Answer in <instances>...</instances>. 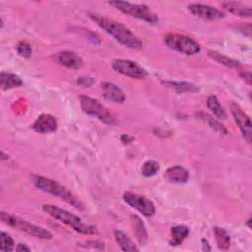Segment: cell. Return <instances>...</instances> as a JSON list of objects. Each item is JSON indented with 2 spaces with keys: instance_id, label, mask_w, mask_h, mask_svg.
I'll return each mask as SVG.
<instances>
[{
  "instance_id": "cell-1",
  "label": "cell",
  "mask_w": 252,
  "mask_h": 252,
  "mask_svg": "<svg viewBox=\"0 0 252 252\" xmlns=\"http://www.w3.org/2000/svg\"><path fill=\"white\" fill-rule=\"evenodd\" d=\"M90 17L102 31L125 47L131 49H141L143 47L142 40L122 23L97 14H91Z\"/></svg>"
},
{
  "instance_id": "cell-2",
  "label": "cell",
  "mask_w": 252,
  "mask_h": 252,
  "mask_svg": "<svg viewBox=\"0 0 252 252\" xmlns=\"http://www.w3.org/2000/svg\"><path fill=\"white\" fill-rule=\"evenodd\" d=\"M32 182L37 189L61 199L62 201L70 204L77 210H85L84 204L69 189H67L65 186L61 185L57 181L40 175H32Z\"/></svg>"
},
{
  "instance_id": "cell-3",
  "label": "cell",
  "mask_w": 252,
  "mask_h": 252,
  "mask_svg": "<svg viewBox=\"0 0 252 252\" xmlns=\"http://www.w3.org/2000/svg\"><path fill=\"white\" fill-rule=\"evenodd\" d=\"M42 210L47 215H49L53 219L61 221L62 223L70 226L73 230H75L78 233L93 235V234H96L98 232L95 225L84 222L81 218L74 215L73 213H70L67 210H64L62 208H59V207L51 205V204H44L42 206Z\"/></svg>"
},
{
  "instance_id": "cell-4",
  "label": "cell",
  "mask_w": 252,
  "mask_h": 252,
  "mask_svg": "<svg viewBox=\"0 0 252 252\" xmlns=\"http://www.w3.org/2000/svg\"><path fill=\"white\" fill-rule=\"evenodd\" d=\"M0 219L5 224L12 226L14 228H17L31 236H33V237H36L39 239H45V240L51 239L53 236L51 231H49L48 229H46L42 226L33 224L26 220H23L17 216L8 214L6 212L0 213Z\"/></svg>"
},
{
  "instance_id": "cell-5",
  "label": "cell",
  "mask_w": 252,
  "mask_h": 252,
  "mask_svg": "<svg viewBox=\"0 0 252 252\" xmlns=\"http://www.w3.org/2000/svg\"><path fill=\"white\" fill-rule=\"evenodd\" d=\"M108 4L115 9L119 10L123 14H126L130 17L143 20L150 24H155L158 21V15L147 5L145 4H136L127 1H109Z\"/></svg>"
},
{
  "instance_id": "cell-6",
  "label": "cell",
  "mask_w": 252,
  "mask_h": 252,
  "mask_svg": "<svg viewBox=\"0 0 252 252\" xmlns=\"http://www.w3.org/2000/svg\"><path fill=\"white\" fill-rule=\"evenodd\" d=\"M79 99L81 108L86 114L94 117L107 125L116 124L115 116L99 100L85 94L80 95Z\"/></svg>"
},
{
  "instance_id": "cell-7",
  "label": "cell",
  "mask_w": 252,
  "mask_h": 252,
  "mask_svg": "<svg viewBox=\"0 0 252 252\" xmlns=\"http://www.w3.org/2000/svg\"><path fill=\"white\" fill-rule=\"evenodd\" d=\"M164 43L170 49L185 55H195L201 51L200 44L194 38L176 32L164 34Z\"/></svg>"
},
{
  "instance_id": "cell-8",
  "label": "cell",
  "mask_w": 252,
  "mask_h": 252,
  "mask_svg": "<svg viewBox=\"0 0 252 252\" xmlns=\"http://www.w3.org/2000/svg\"><path fill=\"white\" fill-rule=\"evenodd\" d=\"M111 66L114 71L120 73L126 77L141 80L145 79L148 76V72L138 63L129 60V59H114L111 63Z\"/></svg>"
},
{
  "instance_id": "cell-9",
  "label": "cell",
  "mask_w": 252,
  "mask_h": 252,
  "mask_svg": "<svg viewBox=\"0 0 252 252\" xmlns=\"http://www.w3.org/2000/svg\"><path fill=\"white\" fill-rule=\"evenodd\" d=\"M123 201L131 208L137 210L145 217H153L156 214L155 204L143 195L133 192H125L122 196Z\"/></svg>"
},
{
  "instance_id": "cell-10",
  "label": "cell",
  "mask_w": 252,
  "mask_h": 252,
  "mask_svg": "<svg viewBox=\"0 0 252 252\" xmlns=\"http://www.w3.org/2000/svg\"><path fill=\"white\" fill-rule=\"evenodd\" d=\"M230 112H231V114L234 118V121L237 124L243 138L247 141V143H251L252 125H251L250 117L244 112V110L236 102H231Z\"/></svg>"
},
{
  "instance_id": "cell-11",
  "label": "cell",
  "mask_w": 252,
  "mask_h": 252,
  "mask_svg": "<svg viewBox=\"0 0 252 252\" xmlns=\"http://www.w3.org/2000/svg\"><path fill=\"white\" fill-rule=\"evenodd\" d=\"M188 10L192 15L197 18L207 20V21H216L224 18L225 14L213 6L201 4V3H191L188 5Z\"/></svg>"
},
{
  "instance_id": "cell-12",
  "label": "cell",
  "mask_w": 252,
  "mask_h": 252,
  "mask_svg": "<svg viewBox=\"0 0 252 252\" xmlns=\"http://www.w3.org/2000/svg\"><path fill=\"white\" fill-rule=\"evenodd\" d=\"M57 127L58 123L56 118L48 113L40 114L32 125V130L39 134L53 133L57 130Z\"/></svg>"
},
{
  "instance_id": "cell-13",
  "label": "cell",
  "mask_w": 252,
  "mask_h": 252,
  "mask_svg": "<svg viewBox=\"0 0 252 252\" xmlns=\"http://www.w3.org/2000/svg\"><path fill=\"white\" fill-rule=\"evenodd\" d=\"M54 59L59 65L66 67L68 69H73V70H77L81 68L84 64L81 56H79L76 52L70 51V50H64V51L58 52L57 54L54 55Z\"/></svg>"
},
{
  "instance_id": "cell-14",
  "label": "cell",
  "mask_w": 252,
  "mask_h": 252,
  "mask_svg": "<svg viewBox=\"0 0 252 252\" xmlns=\"http://www.w3.org/2000/svg\"><path fill=\"white\" fill-rule=\"evenodd\" d=\"M102 95L106 100L114 103H123L125 101L124 92L115 84L110 82H103L101 84Z\"/></svg>"
},
{
  "instance_id": "cell-15",
  "label": "cell",
  "mask_w": 252,
  "mask_h": 252,
  "mask_svg": "<svg viewBox=\"0 0 252 252\" xmlns=\"http://www.w3.org/2000/svg\"><path fill=\"white\" fill-rule=\"evenodd\" d=\"M163 178L169 183H186L189 179V172L181 165H173L165 170Z\"/></svg>"
},
{
  "instance_id": "cell-16",
  "label": "cell",
  "mask_w": 252,
  "mask_h": 252,
  "mask_svg": "<svg viewBox=\"0 0 252 252\" xmlns=\"http://www.w3.org/2000/svg\"><path fill=\"white\" fill-rule=\"evenodd\" d=\"M222 8H224L229 13L239 16V17H245L250 18L252 14V8L249 5L235 2V1H225L221 3Z\"/></svg>"
},
{
  "instance_id": "cell-17",
  "label": "cell",
  "mask_w": 252,
  "mask_h": 252,
  "mask_svg": "<svg viewBox=\"0 0 252 252\" xmlns=\"http://www.w3.org/2000/svg\"><path fill=\"white\" fill-rule=\"evenodd\" d=\"M22 85H23V81L18 75L11 72H5V71L1 72L0 86L3 91L18 88V87H21Z\"/></svg>"
},
{
  "instance_id": "cell-18",
  "label": "cell",
  "mask_w": 252,
  "mask_h": 252,
  "mask_svg": "<svg viewBox=\"0 0 252 252\" xmlns=\"http://www.w3.org/2000/svg\"><path fill=\"white\" fill-rule=\"evenodd\" d=\"M189 235V228L185 225H175L170 229V246H179Z\"/></svg>"
},
{
  "instance_id": "cell-19",
  "label": "cell",
  "mask_w": 252,
  "mask_h": 252,
  "mask_svg": "<svg viewBox=\"0 0 252 252\" xmlns=\"http://www.w3.org/2000/svg\"><path fill=\"white\" fill-rule=\"evenodd\" d=\"M131 219H132V223H133V227H134L133 231L136 235V238L138 239L140 244L145 245L148 242V232H147L144 222L136 215H132Z\"/></svg>"
},
{
  "instance_id": "cell-20",
  "label": "cell",
  "mask_w": 252,
  "mask_h": 252,
  "mask_svg": "<svg viewBox=\"0 0 252 252\" xmlns=\"http://www.w3.org/2000/svg\"><path fill=\"white\" fill-rule=\"evenodd\" d=\"M114 238L122 251H139V248L134 244L131 238L121 230H114Z\"/></svg>"
},
{
  "instance_id": "cell-21",
  "label": "cell",
  "mask_w": 252,
  "mask_h": 252,
  "mask_svg": "<svg viewBox=\"0 0 252 252\" xmlns=\"http://www.w3.org/2000/svg\"><path fill=\"white\" fill-rule=\"evenodd\" d=\"M207 107L208 109L219 119H224L226 117L225 111L221 104L220 103L218 97L215 94H211L207 97Z\"/></svg>"
},
{
  "instance_id": "cell-22",
  "label": "cell",
  "mask_w": 252,
  "mask_h": 252,
  "mask_svg": "<svg viewBox=\"0 0 252 252\" xmlns=\"http://www.w3.org/2000/svg\"><path fill=\"white\" fill-rule=\"evenodd\" d=\"M214 233L219 249L227 250L230 246V236L227 231L222 227L216 226L214 228Z\"/></svg>"
},
{
  "instance_id": "cell-23",
  "label": "cell",
  "mask_w": 252,
  "mask_h": 252,
  "mask_svg": "<svg viewBox=\"0 0 252 252\" xmlns=\"http://www.w3.org/2000/svg\"><path fill=\"white\" fill-rule=\"evenodd\" d=\"M198 118L201 119L202 121L206 122L211 128H213L214 130L220 132V134H223V135H227L228 134V131L227 129L222 125L220 124L218 120H216L215 118H213L211 115H209L208 113H205V112H199L197 114Z\"/></svg>"
},
{
  "instance_id": "cell-24",
  "label": "cell",
  "mask_w": 252,
  "mask_h": 252,
  "mask_svg": "<svg viewBox=\"0 0 252 252\" xmlns=\"http://www.w3.org/2000/svg\"><path fill=\"white\" fill-rule=\"evenodd\" d=\"M164 85L174 89L177 93H186V92H190V93H196L199 92V88L191 83L188 82H171V81H166L163 82Z\"/></svg>"
},
{
  "instance_id": "cell-25",
  "label": "cell",
  "mask_w": 252,
  "mask_h": 252,
  "mask_svg": "<svg viewBox=\"0 0 252 252\" xmlns=\"http://www.w3.org/2000/svg\"><path fill=\"white\" fill-rule=\"evenodd\" d=\"M208 55L213 60H215V61H217V62H219V63H220V64H222V65H224L226 67L238 68L240 66L239 62H237V61H235V60H233L231 58H228V57H226V56H224V55H222V54H220V53H219L217 51H212L211 50V51L208 52Z\"/></svg>"
},
{
  "instance_id": "cell-26",
  "label": "cell",
  "mask_w": 252,
  "mask_h": 252,
  "mask_svg": "<svg viewBox=\"0 0 252 252\" xmlns=\"http://www.w3.org/2000/svg\"><path fill=\"white\" fill-rule=\"evenodd\" d=\"M159 171V163L156 160L149 159L145 161L141 167V172L146 177H152Z\"/></svg>"
},
{
  "instance_id": "cell-27",
  "label": "cell",
  "mask_w": 252,
  "mask_h": 252,
  "mask_svg": "<svg viewBox=\"0 0 252 252\" xmlns=\"http://www.w3.org/2000/svg\"><path fill=\"white\" fill-rule=\"evenodd\" d=\"M0 239H1L0 249L2 251H13V250H15V241L7 232L1 231Z\"/></svg>"
},
{
  "instance_id": "cell-28",
  "label": "cell",
  "mask_w": 252,
  "mask_h": 252,
  "mask_svg": "<svg viewBox=\"0 0 252 252\" xmlns=\"http://www.w3.org/2000/svg\"><path fill=\"white\" fill-rule=\"evenodd\" d=\"M17 52L20 56L24 57V58H29L31 57L32 53V45L26 41V40H21L19 41V43L17 44Z\"/></svg>"
},
{
  "instance_id": "cell-29",
  "label": "cell",
  "mask_w": 252,
  "mask_h": 252,
  "mask_svg": "<svg viewBox=\"0 0 252 252\" xmlns=\"http://www.w3.org/2000/svg\"><path fill=\"white\" fill-rule=\"evenodd\" d=\"M16 251H31V248L29 246H27L26 244L23 243H19L16 247H15Z\"/></svg>"
},
{
  "instance_id": "cell-30",
  "label": "cell",
  "mask_w": 252,
  "mask_h": 252,
  "mask_svg": "<svg viewBox=\"0 0 252 252\" xmlns=\"http://www.w3.org/2000/svg\"><path fill=\"white\" fill-rule=\"evenodd\" d=\"M240 76L244 79V80H246V82L250 85L251 84V73L249 72V71H247V72H242L241 74H240Z\"/></svg>"
}]
</instances>
